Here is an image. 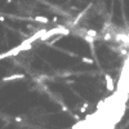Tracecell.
Wrapping results in <instances>:
<instances>
[{
  "instance_id": "3957f363",
  "label": "cell",
  "mask_w": 129,
  "mask_h": 129,
  "mask_svg": "<svg viewBox=\"0 0 129 129\" xmlns=\"http://www.w3.org/2000/svg\"><path fill=\"white\" fill-rule=\"evenodd\" d=\"M35 21H36V22H39V23H43V25H47L48 22H49V19H48L47 17H41V16L35 17Z\"/></svg>"
},
{
  "instance_id": "52a82bcc",
  "label": "cell",
  "mask_w": 129,
  "mask_h": 129,
  "mask_svg": "<svg viewBox=\"0 0 129 129\" xmlns=\"http://www.w3.org/2000/svg\"><path fill=\"white\" fill-rule=\"evenodd\" d=\"M103 39H105V40H110V39H111V35H110V34H106V35L103 36Z\"/></svg>"
},
{
  "instance_id": "30bf717a",
  "label": "cell",
  "mask_w": 129,
  "mask_h": 129,
  "mask_svg": "<svg viewBox=\"0 0 129 129\" xmlns=\"http://www.w3.org/2000/svg\"><path fill=\"white\" fill-rule=\"evenodd\" d=\"M62 110H63L65 112H67V111H69V110H67V107H66V106H62Z\"/></svg>"
},
{
  "instance_id": "6da1fadb",
  "label": "cell",
  "mask_w": 129,
  "mask_h": 129,
  "mask_svg": "<svg viewBox=\"0 0 129 129\" xmlns=\"http://www.w3.org/2000/svg\"><path fill=\"white\" fill-rule=\"evenodd\" d=\"M105 79H106V88H107V90L112 92V90H114V80H112V78L110 76L109 74H106Z\"/></svg>"
},
{
  "instance_id": "9c48e42d",
  "label": "cell",
  "mask_w": 129,
  "mask_h": 129,
  "mask_svg": "<svg viewBox=\"0 0 129 129\" xmlns=\"http://www.w3.org/2000/svg\"><path fill=\"white\" fill-rule=\"evenodd\" d=\"M14 120H16V121H17V123H21V121H22V120H23V119H22L21 116H16V119H14Z\"/></svg>"
},
{
  "instance_id": "7a4b0ae2",
  "label": "cell",
  "mask_w": 129,
  "mask_h": 129,
  "mask_svg": "<svg viewBox=\"0 0 129 129\" xmlns=\"http://www.w3.org/2000/svg\"><path fill=\"white\" fill-rule=\"evenodd\" d=\"M23 75L22 74H17V75H12V76H6V78H3V81H12V80H16V79H22Z\"/></svg>"
},
{
  "instance_id": "ba28073f",
  "label": "cell",
  "mask_w": 129,
  "mask_h": 129,
  "mask_svg": "<svg viewBox=\"0 0 129 129\" xmlns=\"http://www.w3.org/2000/svg\"><path fill=\"white\" fill-rule=\"evenodd\" d=\"M72 118H74L75 120H78V121H80V116H79V115H76V114H74V115H72Z\"/></svg>"
},
{
  "instance_id": "5b68a950",
  "label": "cell",
  "mask_w": 129,
  "mask_h": 129,
  "mask_svg": "<svg viewBox=\"0 0 129 129\" xmlns=\"http://www.w3.org/2000/svg\"><path fill=\"white\" fill-rule=\"evenodd\" d=\"M81 61H83L84 63H88V65H92V63H93V59L87 58V57H81Z\"/></svg>"
},
{
  "instance_id": "277c9868",
  "label": "cell",
  "mask_w": 129,
  "mask_h": 129,
  "mask_svg": "<svg viewBox=\"0 0 129 129\" xmlns=\"http://www.w3.org/2000/svg\"><path fill=\"white\" fill-rule=\"evenodd\" d=\"M87 35L90 37H96L97 36V31L96 30H87Z\"/></svg>"
},
{
  "instance_id": "8992f818",
  "label": "cell",
  "mask_w": 129,
  "mask_h": 129,
  "mask_svg": "<svg viewBox=\"0 0 129 129\" xmlns=\"http://www.w3.org/2000/svg\"><path fill=\"white\" fill-rule=\"evenodd\" d=\"M88 106H89L88 103H84V105H83L81 107H80V112H81V114H84V112L87 111V109H88Z\"/></svg>"
}]
</instances>
